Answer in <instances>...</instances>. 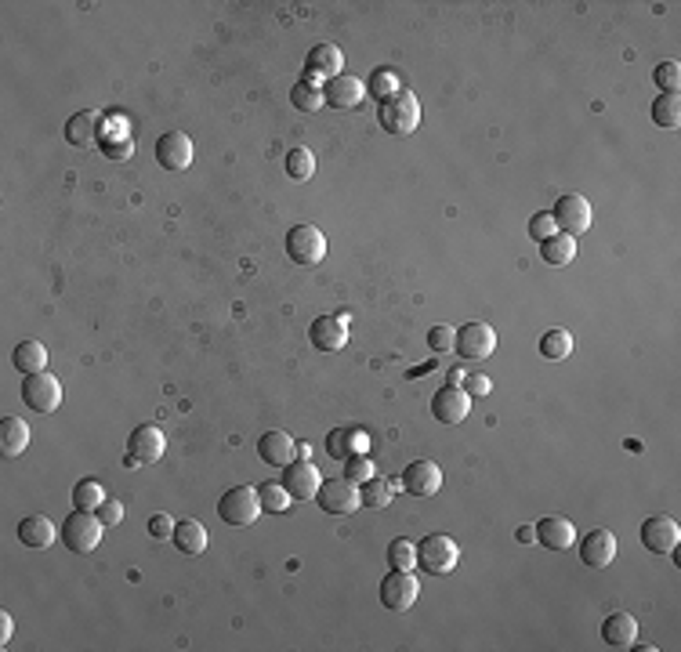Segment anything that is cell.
I'll use <instances>...</instances> for the list:
<instances>
[{
	"label": "cell",
	"instance_id": "6da1fadb",
	"mask_svg": "<svg viewBox=\"0 0 681 652\" xmlns=\"http://www.w3.org/2000/svg\"><path fill=\"white\" fill-rule=\"evenodd\" d=\"M377 124H381L388 135H395V138L413 135L417 124H420V102H417V95L406 91V88H399L388 102L377 106Z\"/></svg>",
	"mask_w": 681,
	"mask_h": 652
},
{
	"label": "cell",
	"instance_id": "7a4b0ae2",
	"mask_svg": "<svg viewBox=\"0 0 681 652\" xmlns=\"http://www.w3.org/2000/svg\"><path fill=\"white\" fill-rule=\"evenodd\" d=\"M258 515H262V500H258V489H251V486H233V489H225V497L217 500V518L225 526H233V529L254 526Z\"/></svg>",
	"mask_w": 681,
	"mask_h": 652
},
{
	"label": "cell",
	"instance_id": "3957f363",
	"mask_svg": "<svg viewBox=\"0 0 681 652\" xmlns=\"http://www.w3.org/2000/svg\"><path fill=\"white\" fill-rule=\"evenodd\" d=\"M457 562H461V547H457V540H449L446 533H431V536H424L417 544V565L424 573H431V576L453 573V569H457Z\"/></svg>",
	"mask_w": 681,
	"mask_h": 652
},
{
	"label": "cell",
	"instance_id": "277c9868",
	"mask_svg": "<svg viewBox=\"0 0 681 652\" xmlns=\"http://www.w3.org/2000/svg\"><path fill=\"white\" fill-rule=\"evenodd\" d=\"M102 522H98V515L95 511H80V508H73V515L62 522V544H66V551H73V554H91L95 547H98V540H102Z\"/></svg>",
	"mask_w": 681,
	"mask_h": 652
},
{
	"label": "cell",
	"instance_id": "5b68a950",
	"mask_svg": "<svg viewBox=\"0 0 681 652\" xmlns=\"http://www.w3.org/2000/svg\"><path fill=\"white\" fill-rule=\"evenodd\" d=\"M167 450V435L156 428V424H138L127 439V453H124V464L127 468H149L163 457Z\"/></svg>",
	"mask_w": 681,
	"mask_h": 652
},
{
	"label": "cell",
	"instance_id": "8992f818",
	"mask_svg": "<svg viewBox=\"0 0 681 652\" xmlns=\"http://www.w3.org/2000/svg\"><path fill=\"white\" fill-rule=\"evenodd\" d=\"M453 352L461 359L475 363V359H490L497 352V331L490 322H465L457 338H453Z\"/></svg>",
	"mask_w": 681,
	"mask_h": 652
},
{
	"label": "cell",
	"instance_id": "52a82bcc",
	"mask_svg": "<svg viewBox=\"0 0 681 652\" xmlns=\"http://www.w3.org/2000/svg\"><path fill=\"white\" fill-rule=\"evenodd\" d=\"M287 254L301 268H316L327 257V236L316 225H294L287 232Z\"/></svg>",
	"mask_w": 681,
	"mask_h": 652
},
{
	"label": "cell",
	"instance_id": "ba28073f",
	"mask_svg": "<svg viewBox=\"0 0 681 652\" xmlns=\"http://www.w3.org/2000/svg\"><path fill=\"white\" fill-rule=\"evenodd\" d=\"M23 403H26V410H33V414H55L59 406H62V385H59V377L55 374H30L26 381H23Z\"/></svg>",
	"mask_w": 681,
	"mask_h": 652
},
{
	"label": "cell",
	"instance_id": "9c48e42d",
	"mask_svg": "<svg viewBox=\"0 0 681 652\" xmlns=\"http://www.w3.org/2000/svg\"><path fill=\"white\" fill-rule=\"evenodd\" d=\"M417 594H420V583H417V576L410 569H391L381 580V605L388 612H410Z\"/></svg>",
	"mask_w": 681,
	"mask_h": 652
},
{
	"label": "cell",
	"instance_id": "30bf717a",
	"mask_svg": "<svg viewBox=\"0 0 681 652\" xmlns=\"http://www.w3.org/2000/svg\"><path fill=\"white\" fill-rule=\"evenodd\" d=\"M316 504L327 515H352L355 508H363V497H359V486L348 482V479H323L319 493H316Z\"/></svg>",
	"mask_w": 681,
	"mask_h": 652
},
{
	"label": "cell",
	"instance_id": "8fae6325",
	"mask_svg": "<svg viewBox=\"0 0 681 652\" xmlns=\"http://www.w3.org/2000/svg\"><path fill=\"white\" fill-rule=\"evenodd\" d=\"M551 218H555V225L566 232V236H584L587 228H591V203L580 196V192H566L558 203H555V210H551Z\"/></svg>",
	"mask_w": 681,
	"mask_h": 652
},
{
	"label": "cell",
	"instance_id": "7c38bea8",
	"mask_svg": "<svg viewBox=\"0 0 681 652\" xmlns=\"http://www.w3.org/2000/svg\"><path fill=\"white\" fill-rule=\"evenodd\" d=\"M641 547L649 551V554H674V547H677V540H681V529H677V522L674 518H667V515H652V518H645L641 522Z\"/></svg>",
	"mask_w": 681,
	"mask_h": 652
},
{
	"label": "cell",
	"instance_id": "4fadbf2b",
	"mask_svg": "<svg viewBox=\"0 0 681 652\" xmlns=\"http://www.w3.org/2000/svg\"><path fill=\"white\" fill-rule=\"evenodd\" d=\"M308 341H312V349H319L327 356L341 352L348 345V319L345 315H319V319H312Z\"/></svg>",
	"mask_w": 681,
	"mask_h": 652
},
{
	"label": "cell",
	"instance_id": "5bb4252c",
	"mask_svg": "<svg viewBox=\"0 0 681 652\" xmlns=\"http://www.w3.org/2000/svg\"><path fill=\"white\" fill-rule=\"evenodd\" d=\"M468 414H472V396H468L465 388L446 385V388H438V392L431 396V417H435L438 424H461Z\"/></svg>",
	"mask_w": 681,
	"mask_h": 652
},
{
	"label": "cell",
	"instance_id": "9a60e30c",
	"mask_svg": "<svg viewBox=\"0 0 681 652\" xmlns=\"http://www.w3.org/2000/svg\"><path fill=\"white\" fill-rule=\"evenodd\" d=\"M319 482H323V475L312 461H290L283 468V486H287L290 500H316Z\"/></svg>",
	"mask_w": 681,
	"mask_h": 652
},
{
	"label": "cell",
	"instance_id": "2e32d148",
	"mask_svg": "<svg viewBox=\"0 0 681 652\" xmlns=\"http://www.w3.org/2000/svg\"><path fill=\"white\" fill-rule=\"evenodd\" d=\"M345 55L337 44H316L308 51V62H305V80H316V84H327L334 77H341L345 70Z\"/></svg>",
	"mask_w": 681,
	"mask_h": 652
},
{
	"label": "cell",
	"instance_id": "e0dca14e",
	"mask_svg": "<svg viewBox=\"0 0 681 652\" xmlns=\"http://www.w3.org/2000/svg\"><path fill=\"white\" fill-rule=\"evenodd\" d=\"M156 163L163 171H185L192 163V138L181 131H167L156 138Z\"/></svg>",
	"mask_w": 681,
	"mask_h": 652
},
{
	"label": "cell",
	"instance_id": "ac0fdd59",
	"mask_svg": "<svg viewBox=\"0 0 681 652\" xmlns=\"http://www.w3.org/2000/svg\"><path fill=\"white\" fill-rule=\"evenodd\" d=\"M323 98L334 109H355L366 98V84L359 77H352V73H341V77H334V80L323 84Z\"/></svg>",
	"mask_w": 681,
	"mask_h": 652
},
{
	"label": "cell",
	"instance_id": "d6986e66",
	"mask_svg": "<svg viewBox=\"0 0 681 652\" xmlns=\"http://www.w3.org/2000/svg\"><path fill=\"white\" fill-rule=\"evenodd\" d=\"M402 489L410 497H435L442 489V471L438 464L431 461H413L406 471H402Z\"/></svg>",
	"mask_w": 681,
	"mask_h": 652
},
{
	"label": "cell",
	"instance_id": "ffe728a7",
	"mask_svg": "<svg viewBox=\"0 0 681 652\" xmlns=\"http://www.w3.org/2000/svg\"><path fill=\"white\" fill-rule=\"evenodd\" d=\"M580 558L584 565L591 569H605L612 558H616V536L609 529H591L584 540H580Z\"/></svg>",
	"mask_w": 681,
	"mask_h": 652
},
{
	"label": "cell",
	"instance_id": "44dd1931",
	"mask_svg": "<svg viewBox=\"0 0 681 652\" xmlns=\"http://www.w3.org/2000/svg\"><path fill=\"white\" fill-rule=\"evenodd\" d=\"M533 529H537V540H540L548 551H569L573 540H576V526H573L569 518H558V515L540 518Z\"/></svg>",
	"mask_w": 681,
	"mask_h": 652
},
{
	"label": "cell",
	"instance_id": "7402d4cb",
	"mask_svg": "<svg viewBox=\"0 0 681 652\" xmlns=\"http://www.w3.org/2000/svg\"><path fill=\"white\" fill-rule=\"evenodd\" d=\"M294 450H298V442H294L287 432H265V435L258 439V457H262L269 468H287V464L294 461Z\"/></svg>",
	"mask_w": 681,
	"mask_h": 652
},
{
	"label": "cell",
	"instance_id": "603a6c76",
	"mask_svg": "<svg viewBox=\"0 0 681 652\" xmlns=\"http://www.w3.org/2000/svg\"><path fill=\"white\" fill-rule=\"evenodd\" d=\"M366 450H370V435L359 432V428H334V432L327 435V453H330L334 461H345V457L366 453Z\"/></svg>",
	"mask_w": 681,
	"mask_h": 652
},
{
	"label": "cell",
	"instance_id": "cb8c5ba5",
	"mask_svg": "<svg viewBox=\"0 0 681 652\" xmlns=\"http://www.w3.org/2000/svg\"><path fill=\"white\" fill-rule=\"evenodd\" d=\"M638 638V619L630 612H612L602 619V641L612 648H630Z\"/></svg>",
	"mask_w": 681,
	"mask_h": 652
},
{
	"label": "cell",
	"instance_id": "d4e9b609",
	"mask_svg": "<svg viewBox=\"0 0 681 652\" xmlns=\"http://www.w3.org/2000/svg\"><path fill=\"white\" fill-rule=\"evenodd\" d=\"M55 536H62V529H55L51 518H44V515H30V518L19 522V540H23L26 547H33V551L51 547Z\"/></svg>",
	"mask_w": 681,
	"mask_h": 652
},
{
	"label": "cell",
	"instance_id": "484cf974",
	"mask_svg": "<svg viewBox=\"0 0 681 652\" xmlns=\"http://www.w3.org/2000/svg\"><path fill=\"white\" fill-rule=\"evenodd\" d=\"M30 446V428L23 417H5L0 421V453L5 457H23Z\"/></svg>",
	"mask_w": 681,
	"mask_h": 652
},
{
	"label": "cell",
	"instance_id": "4316f807",
	"mask_svg": "<svg viewBox=\"0 0 681 652\" xmlns=\"http://www.w3.org/2000/svg\"><path fill=\"white\" fill-rule=\"evenodd\" d=\"M170 540H174V547H178L181 554H189V558H196V554H203V551H207V529H203L196 518L178 522Z\"/></svg>",
	"mask_w": 681,
	"mask_h": 652
},
{
	"label": "cell",
	"instance_id": "83f0119b",
	"mask_svg": "<svg viewBox=\"0 0 681 652\" xmlns=\"http://www.w3.org/2000/svg\"><path fill=\"white\" fill-rule=\"evenodd\" d=\"M540 257H544L548 265H555V268H566V265H573V257H576V239L566 236V232H555L551 239L540 243Z\"/></svg>",
	"mask_w": 681,
	"mask_h": 652
},
{
	"label": "cell",
	"instance_id": "f1b7e54d",
	"mask_svg": "<svg viewBox=\"0 0 681 652\" xmlns=\"http://www.w3.org/2000/svg\"><path fill=\"white\" fill-rule=\"evenodd\" d=\"M12 363H15V370L19 374H44L48 370V349L41 345V341H23L19 349H15V356H12Z\"/></svg>",
	"mask_w": 681,
	"mask_h": 652
},
{
	"label": "cell",
	"instance_id": "f546056e",
	"mask_svg": "<svg viewBox=\"0 0 681 652\" xmlns=\"http://www.w3.org/2000/svg\"><path fill=\"white\" fill-rule=\"evenodd\" d=\"M290 106L298 109V113H316V109H323L327 106V98H323V84H316V80H298L294 88H290Z\"/></svg>",
	"mask_w": 681,
	"mask_h": 652
},
{
	"label": "cell",
	"instance_id": "4dcf8cb0",
	"mask_svg": "<svg viewBox=\"0 0 681 652\" xmlns=\"http://www.w3.org/2000/svg\"><path fill=\"white\" fill-rule=\"evenodd\" d=\"M540 356L551 359V363L573 356V334L566 331V326H555V331H548V334L540 338Z\"/></svg>",
	"mask_w": 681,
	"mask_h": 652
},
{
	"label": "cell",
	"instance_id": "1f68e13d",
	"mask_svg": "<svg viewBox=\"0 0 681 652\" xmlns=\"http://www.w3.org/2000/svg\"><path fill=\"white\" fill-rule=\"evenodd\" d=\"M95 131H98V116L95 113H77L66 124V142L77 145V149H84V145L95 142Z\"/></svg>",
	"mask_w": 681,
	"mask_h": 652
},
{
	"label": "cell",
	"instance_id": "d6a6232c",
	"mask_svg": "<svg viewBox=\"0 0 681 652\" xmlns=\"http://www.w3.org/2000/svg\"><path fill=\"white\" fill-rule=\"evenodd\" d=\"M283 171H287L290 182H312V174H316V156H312V149H305V145L290 149L287 160H283Z\"/></svg>",
	"mask_w": 681,
	"mask_h": 652
},
{
	"label": "cell",
	"instance_id": "836d02e7",
	"mask_svg": "<svg viewBox=\"0 0 681 652\" xmlns=\"http://www.w3.org/2000/svg\"><path fill=\"white\" fill-rule=\"evenodd\" d=\"M359 497H363V508H388L391 497H395V482L373 475V479H366V482L359 486Z\"/></svg>",
	"mask_w": 681,
	"mask_h": 652
},
{
	"label": "cell",
	"instance_id": "e575fe53",
	"mask_svg": "<svg viewBox=\"0 0 681 652\" xmlns=\"http://www.w3.org/2000/svg\"><path fill=\"white\" fill-rule=\"evenodd\" d=\"M258 500H262V511H272V515H283L294 504L283 482H262L258 486Z\"/></svg>",
	"mask_w": 681,
	"mask_h": 652
},
{
	"label": "cell",
	"instance_id": "d590c367",
	"mask_svg": "<svg viewBox=\"0 0 681 652\" xmlns=\"http://www.w3.org/2000/svg\"><path fill=\"white\" fill-rule=\"evenodd\" d=\"M652 124H659V127H677L681 124V102H677V95H656V102H652Z\"/></svg>",
	"mask_w": 681,
	"mask_h": 652
},
{
	"label": "cell",
	"instance_id": "8d00e7d4",
	"mask_svg": "<svg viewBox=\"0 0 681 652\" xmlns=\"http://www.w3.org/2000/svg\"><path fill=\"white\" fill-rule=\"evenodd\" d=\"M102 500H106L102 482L84 479V482H77V486H73V504H77L80 511H98V504H102Z\"/></svg>",
	"mask_w": 681,
	"mask_h": 652
},
{
	"label": "cell",
	"instance_id": "74e56055",
	"mask_svg": "<svg viewBox=\"0 0 681 652\" xmlns=\"http://www.w3.org/2000/svg\"><path fill=\"white\" fill-rule=\"evenodd\" d=\"M102 149H106V156H113V160L131 156V138H127V127H106V124H102Z\"/></svg>",
	"mask_w": 681,
	"mask_h": 652
},
{
	"label": "cell",
	"instance_id": "f35d334b",
	"mask_svg": "<svg viewBox=\"0 0 681 652\" xmlns=\"http://www.w3.org/2000/svg\"><path fill=\"white\" fill-rule=\"evenodd\" d=\"M388 565H391V569H413V565H417V544L406 540V536L391 540V544H388Z\"/></svg>",
	"mask_w": 681,
	"mask_h": 652
},
{
	"label": "cell",
	"instance_id": "ab89813d",
	"mask_svg": "<svg viewBox=\"0 0 681 652\" xmlns=\"http://www.w3.org/2000/svg\"><path fill=\"white\" fill-rule=\"evenodd\" d=\"M395 91H399V77H395L391 70H377V73L370 77V88H366V95H370V98L388 102Z\"/></svg>",
	"mask_w": 681,
	"mask_h": 652
},
{
	"label": "cell",
	"instance_id": "60d3db41",
	"mask_svg": "<svg viewBox=\"0 0 681 652\" xmlns=\"http://www.w3.org/2000/svg\"><path fill=\"white\" fill-rule=\"evenodd\" d=\"M373 461L366 457V453H352V457H345V479L348 482H355V486H363L366 479H373Z\"/></svg>",
	"mask_w": 681,
	"mask_h": 652
},
{
	"label": "cell",
	"instance_id": "b9f144b4",
	"mask_svg": "<svg viewBox=\"0 0 681 652\" xmlns=\"http://www.w3.org/2000/svg\"><path fill=\"white\" fill-rule=\"evenodd\" d=\"M652 80H656V88H659L663 95H677V84H681V66H677V62H659V66L652 70Z\"/></svg>",
	"mask_w": 681,
	"mask_h": 652
},
{
	"label": "cell",
	"instance_id": "7bdbcfd3",
	"mask_svg": "<svg viewBox=\"0 0 681 652\" xmlns=\"http://www.w3.org/2000/svg\"><path fill=\"white\" fill-rule=\"evenodd\" d=\"M453 338H457V331L446 326V322H438V326H431V331H428V349L435 356H446V352H453Z\"/></svg>",
	"mask_w": 681,
	"mask_h": 652
},
{
	"label": "cell",
	"instance_id": "ee69618b",
	"mask_svg": "<svg viewBox=\"0 0 681 652\" xmlns=\"http://www.w3.org/2000/svg\"><path fill=\"white\" fill-rule=\"evenodd\" d=\"M555 232H558V225H555V218H551V214H544V210H540V214H533V218H529V239L544 243V239H551Z\"/></svg>",
	"mask_w": 681,
	"mask_h": 652
},
{
	"label": "cell",
	"instance_id": "f6af8a7d",
	"mask_svg": "<svg viewBox=\"0 0 681 652\" xmlns=\"http://www.w3.org/2000/svg\"><path fill=\"white\" fill-rule=\"evenodd\" d=\"M95 515H98V522H102L106 529H116V526L124 522V504H120V500H113V497H106V500L98 504V511H95Z\"/></svg>",
	"mask_w": 681,
	"mask_h": 652
},
{
	"label": "cell",
	"instance_id": "bcb514c9",
	"mask_svg": "<svg viewBox=\"0 0 681 652\" xmlns=\"http://www.w3.org/2000/svg\"><path fill=\"white\" fill-rule=\"evenodd\" d=\"M174 526H178V522H174L170 515H152L145 529H149L152 540H167V536H174Z\"/></svg>",
	"mask_w": 681,
	"mask_h": 652
},
{
	"label": "cell",
	"instance_id": "7dc6e473",
	"mask_svg": "<svg viewBox=\"0 0 681 652\" xmlns=\"http://www.w3.org/2000/svg\"><path fill=\"white\" fill-rule=\"evenodd\" d=\"M465 385H468V388H465L468 396H490V388H493V381H490V377H483V374L465 377Z\"/></svg>",
	"mask_w": 681,
	"mask_h": 652
},
{
	"label": "cell",
	"instance_id": "c3c4849f",
	"mask_svg": "<svg viewBox=\"0 0 681 652\" xmlns=\"http://www.w3.org/2000/svg\"><path fill=\"white\" fill-rule=\"evenodd\" d=\"M12 630H15V619H12L8 612H0V645L12 641Z\"/></svg>",
	"mask_w": 681,
	"mask_h": 652
},
{
	"label": "cell",
	"instance_id": "681fc988",
	"mask_svg": "<svg viewBox=\"0 0 681 652\" xmlns=\"http://www.w3.org/2000/svg\"><path fill=\"white\" fill-rule=\"evenodd\" d=\"M515 536H519L522 544H537V529H533V526H522V529H519Z\"/></svg>",
	"mask_w": 681,
	"mask_h": 652
},
{
	"label": "cell",
	"instance_id": "f907efd6",
	"mask_svg": "<svg viewBox=\"0 0 681 652\" xmlns=\"http://www.w3.org/2000/svg\"><path fill=\"white\" fill-rule=\"evenodd\" d=\"M294 457H298V461H312V446H308V442H298Z\"/></svg>",
	"mask_w": 681,
	"mask_h": 652
},
{
	"label": "cell",
	"instance_id": "816d5d0a",
	"mask_svg": "<svg viewBox=\"0 0 681 652\" xmlns=\"http://www.w3.org/2000/svg\"><path fill=\"white\" fill-rule=\"evenodd\" d=\"M465 377H468L465 370H449V385H453V388H461V385H465Z\"/></svg>",
	"mask_w": 681,
	"mask_h": 652
}]
</instances>
